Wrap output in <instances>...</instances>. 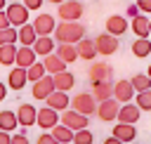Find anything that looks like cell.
Instances as JSON below:
<instances>
[{
  "label": "cell",
  "instance_id": "6da1fadb",
  "mask_svg": "<svg viewBox=\"0 0 151 144\" xmlns=\"http://www.w3.org/2000/svg\"><path fill=\"white\" fill-rule=\"evenodd\" d=\"M52 33L57 35V42H73L76 45L80 38H85V26L78 21H61L54 26Z\"/></svg>",
  "mask_w": 151,
  "mask_h": 144
},
{
  "label": "cell",
  "instance_id": "7a4b0ae2",
  "mask_svg": "<svg viewBox=\"0 0 151 144\" xmlns=\"http://www.w3.org/2000/svg\"><path fill=\"white\" fill-rule=\"evenodd\" d=\"M83 12H85V7H83V2H78V0H64V2H59V7H57V14H59L61 21H78V19L83 17Z\"/></svg>",
  "mask_w": 151,
  "mask_h": 144
},
{
  "label": "cell",
  "instance_id": "3957f363",
  "mask_svg": "<svg viewBox=\"0 0 151 144\" xmlns=\"http://www.w3.org/2000/svg\"><path fill=\"white\" fill-rule=\"evenodd\" d=\"M68 109H73V111H78L83 116H92L94 109H97V102H94V97L90 92H80L73 99H68Z\"/></svg>",
  "mask_w": 151,
  "mask_h": 144
},
{
  "label": "cell",
  "instance_id": "277c9868",
  "mask_svg": "<svg viewBox=\"0 0 151 144\" xmlns=\"http://www.w3.org/2000/svg\"><path fill=\"white\" fill-rule=\"evenodd\" d=\"M59 123L76 132V130L87 127L90 118H87V116H83V113H78V111H73V109H64V111H59Z\"/></svg>",
  "mask_w": 151,
  "mask_h": 144
},
{
  "label": "cell",
  "instance_id": "5b68a950",
  "mask_svg": "<svg viewBox=\"0 0 151 144\" xmlns=\"http://www.w3.org/2000/svg\"><path fill=\"white\" fill-rule=\"evenodd\" d=\"M87 76H90V83L92 85L94 83H109V80H113V66L109 61H94L90 66Z\"/></svg>",
  "mask_w": 151,
  "mask_h": 144
},
{
  "label": "cell",
  "instance_id": "8992f818",
  "mask_svg": "<svg viewBox=\"0 0 151 144\" xmlns=\"http://www.w3.org/2000/svg\"><path fill=\"white\" fill-rule=\"evenodd\" d=\"M120 47V42H118V38L116 35H111V33H99L97 38H94V50H97V54H104V57H111L116 50Z\"/></svg>",
  "mask_w": 151,
  "mask_h": 144
},
{
  "label": "cell",
  "instance_id": "52a82bcc",
  "mask_svg": "<svg viewBox=\"0 0 151 144\" xmlns=\"http://www.w3.org/2000/svg\"><path fill=\"white\" fill-rule=\"evenodd\" d=\"M5 14H7V21H9V26H14V28H19L21 24H28V9H26L21 2L7 5Z\"/></svg>",
  "mask_w": 151,
  "mask_h": 144
},
{
  "label": "cell",
  "instance_id": "ba28073f",
  "mask_svg": "<svg viewBox=\"0 0 151 144\" xmlns=\"http://www.w3.org/2000/svg\"><path fill=\"white\" fill-rule=\"evenodd\" d=\"M132 97H134V90H132L130 80H116L113 83V99L118 104H127V102H132Z\"/></svg>",
  "mask_w": 151,
  "mask_h": 144
},
{
  "label": "cell",
  "instance_id": "9c48e42d",
  "mask_svg": "<svg viewBox=\"0 0 151 144\" xmlns=\"http://www.w3.org/2000/svg\"><path fill=\"white\" fill-rule=\"evenodd\" d=\"M118 106H120V104H118V102L111 97V99H104V102H99L94 111H97V116H99L101 120L111 123V120H116V116H118Z\"/></svg>",
  "mask_w": 151,
  "mask_h": 144
},
{
  "label": "cell",
  "instance_id": "30bf717a",
  "mask_svg": "<svg viewBox=\"0 0 151 144\" xmlns=\"http://www.w3.org/2000/svg\"><path fill=\"white\" fill-rule=\"evenodd\" d=\"M31 26H33L35 35H52V31H54L57 21H54V17H52V14H38V17H35V21H33Z\"/></svg>",
  "mask_w": 151,
  "mask_h": 144
},
{
  "label": "cell",
  "instance_id": "8fae6325",
  "mask_svg": "<svg viewBox=\"0 0 151 144\" xmlns=\"http://www.w3.org/2000/svg\"><path fill=\"white\" fill-rule=\"evenodd\" d=\"M68 99H71V97H68V92H61V90H52V92L45 97V104L59 113V111L68 109Z\"/></svg>",
  "mask_w": 151,
  "mask_h": 144
},
{
  "label": "cell",
  "instance_id": "7c38bea8",
  "mask_svg": "<svg viewBox=\"0 0 151 144\" xmlns=\"http://www.w3.org/2000/svg\"><path fill=\"white\" fill-rule=\"evenodd\" d=\"M139 116H142V111L134 106V104H120L118 106V116H116V120L118 123H130V125H134L137 120H139Z\"/></svg>",
  "mask_w": 151,
  "mask_h": 144
},
{
  "label": "cell",
  "instance_id": "4fadbf2b",
  "mask_svg": "<svg viewBox=\"0 0 151 144\" xmlns=\"http://www.w3.org/2000/svg\"><path fill=\"white\" fill-rule=\"evenodd\" d=\"M35 123H38V125H40L42 130H50V127H54V125L59 123V113H57L54 109L45 106V109L35 111Z\"/></svg>",
  "mask_w": 151,
  "mask_h": 144
},
{
  "label": "cell",
  "instance_id": "5bb4252c",
  "mask_svg": "<svg viewBox=\"0 0 151 144\" xmlns=\"http://www.w3.org/2000/svg\"><path fill=\"white\" fill-rule=\"evenodd\" d=\"M14 116H17V125L31 127V125L35 123V106H33V104H21Z\"/></svg>",
  "mask_w": 151,
  "mask_h": 144
},
{
  "label": "cell",
  "instance_id": "9a60e30c",
  "mask_svg": "<svg viewBox=\"0 0 151 144\" xmlns=\"http://www.w3.org/2000/svg\"><path fill=\"white\" fill-rule=\"evenodd\" d=\"M31 50L35 52V57H45V54L54 52V40H52V35H38V38L33 40Z\"/></svg>",
  "mask_w": 151,
  "mask_h": 144
},
{
  "label": "cell",
  "instance_id": "2e32d148",
  "mask_svg": "<svg viewBox=\"0 0 151 144\" xmlns=\"http://www.w3.org/2000/svg\"><path fill=\"white\" fill-rule=\"evenodd\" d=\"M76 52H78V57H80V59H85V61H92V59L97 57L94 40H92V38H80V40L76 42Z\"/></svg>",
  "mask_w": 151,
  "mask_h": 144
},
{
  "label": "cell",
  "instance_id": "e0dca14e",
  "mask_svg": "<svg viewBox=\"0 0 151 144\" xmlns=\"http://www.w3.org/2000/svg\"><path fill=\"white\" fill-rule=\"evenodd\" d=\"M35 59H38V57H35V52H33L28 45H19V47H17V54H14V64H17V66L28 68Z\"/></svg>",
  "mask_w": 151,
  "mask_h": 144
},
{
  "label": "cell",
  "instance_id": "ac0fdd59",
  "mask_svg": "<svg viewBox=\"0 0 151 144\" xmlns=\"http://www.w3.org/2000/svg\"><path fill=\"white\" fill-rule=\"evenodd\" d=\"M66 66H68V64H64L54 52H50V54L42 57V68H45L47 76H54V73H59V71H66Z\"/></svg>",
  "mask_w": 151,
  "mask_h": 144
},
{
  "label": "cell",
  "instance_id": "d6986e66",
  "mask_svg": "<svg viewBox=\"0 0 151 144\" xmlns=\"http://www.w3.org/2000/svg\"><path fill=\"white\" fill-rule=\"evenodd\" d=\"M52 90H54V83H52V76H47V73L33 83V97L35 99H45Z\"/></svg>",
  "mask_w": 151,
  "mask_h": 144
},
{
  "label": "cell",
  "instance_id": "ffe728a7",
  "mask_svg": "<svg viewBox=\"0 0 151 144\" xmlns=\"http://www.w3.org/2000/svg\"><path fill=\"white\" fill-rule=\"evenodd\" d=\"M113 137H116L118 142L127 144V142H132V139L137 137V127L130 125V123H116V127H113Z\"/></svg>",
  "mask_w": 151,
  "mask_h": 144
},
{
  "label": "cell",
  "instance_id": "44dd1931",
  "mask_svg": "<svg viewBox=\"0 0 151 144\" xmlns=\"http://www.w3.org/2000/svg\"><path fill=\"white\" fill-rule=\"evenodd\" d=\"M52 83H54V90H61V92H68L73 85H76V76L68 73V71H59L52 76Z\"/></svg>",
  "mask_w": 151,
  "mask_h": 144
},
{
  "label": "cell",
  "instance_id": "7402d4cb",
  "mask_svg": "<svg viewBox=\"0 0 151 144\" xmlns=\"http://www.w3.org/2000/svg\"><path fill=\"white\" fill-rule=\"evenodd\" d=\"M127 31V21H125V17H120V14H113V17H109L106 19V33H111V35H123Z\"/></svg>",
  "mask_w": 151,
  "mask_h": 144
},
{
  "label": "cell",
  "instance_id": "603a6c76",
  "mask_svg": "<svg viewBox=\"0 0 151 144\" xmlns=\"http://www.w3.org/2000/svg\"><path fill=\"white\" fill-rule=\"evenodd\" d=\"M26 83H28V80H26V68L14 66V68L9 71V76H7V87H12V90H17V92H19Z\"/></svg>",
  "mask_w": 151,
  "mask_h": 144
},
{
  "label": "cell",
  "instance_id": "cb8c5ba5",
  "mask_svg": "<svg viewBox=\"0 0 151 144\" xmlns=\"http://www.w3.org/2000/svg\"><path fill=\"white\" fill-rule=\"evenodd\" d=\"M132 31H134L137 38H149V33H151V21H149V17H146V14H137V17L132 19Z\"/></svg>",
  "mask_w": 151,
  "mask_h": 144
},
{
  "label": "cell",
  "instance_id": "d4e9b609",
  "mask_svg": "<svg viewBox=\"0 0 151 144\" xmlns=\"http://www.w3.org/2000/svg\"><path fill=\"white\" fill-rule=\"evenodd\" d=\"M54 54H57L64 64H71V61L78 59V52H76V45H73V42H59Z\"/></svg>",
  "mask_w": 151,
  "mask_h": 144
},
{
  "label": "cell",
  "instance_id": "484cf974",
  "mask_svg": "<svg viewBox=\"0 0 151 144\" xmlns=\"http://www.w3.org/2000/svg\"><path fill=\"white\" fill-rule=\"evenodd\" d=\"M92 87H94V92H92L94 102H104V99L113 97V80H109V83H94Z\"/></svg>",
  "mask_w": 151,
  "mask_h": 144
},
{
  "label": "cell",
  "instance_id": "4316f807",
  "mask_svg": "<svg viewBox=\"0 0 151 144\" xmlns=\"http://www.w3.org/2000/svg\"><path fill=\"white\" fill-rule=\"evenodd\" d=\"M54 139H57V144H66V142H71L73 139V130H68L66 125H61V123H57L54 127H50L47 130Z\"/></svg>",
  "mask_w": 151,
  "mask_h": 144
},
{
  "label": "cell",
  "instance_id": "83f0119b",
  "mask_svg": "<svg viewBox=\"0 0 151 144\" xmlns=\"http://www.w3.org/2000/svg\"><path fill=\"white\" fill-rule=\"evenodd\" d=\"M38 35H35V31H33V26L31 24H21L19 28H17V40L21 42V45H33V40H35Z\"/></svg>",
  "mask_w": 151,
  "mask_h": 144
},
{
  "label": "cell",
  "instance_id": "f1b7e54d",
  "mask_svg": "<svg viewBox=\"0 0 151 144\" xmlns=\"http://www.w3.org/2000/svg\"><path fill=\"white\" fill-rule=\"evenodd\" d=\"M132 54L139 57V59H146V57L151 54V40H149V38H137V40L132 42Z\"/></svg>",
  "mask_w": 151,
  "mask_h": 144
},
{
  "label": "cell",
  "instance_id": "f546056e",
  "mask_svg": "<svg viewBox=\"0 0 151 144\" xmlns=\"http://www.w3.org/2000/svg\"><path fill=\"white\" fill-rule=\"evenodd\" d=\"M134 106L139 111H151V90H142V92H134Z\"/></svg>",
  "mask_w": 151,
  "mask_h": 144
},
{
  "label": "cell",
  "instance_id": "4dcf8cb0",
  "mask_svg": "<svg viewBox=\"0 0 151 144\" xmlns=\"http://www.w3.org/2000/svg\"><path fill=\"white\" fill-rule=\"evenodd\" d=\"M14 54H17V45H14V42L0 45V64H2V66H12V64H14Z\"/></svg>",
  "mask_w": 151,
  "mask_h": 144
},
{
  "label": "cell",
  "instance_id": "1f68e13d",
  "mask_svg": "<svg viewBox=\"0 0 151 144\" xmlns=\"http://www.w3.org/2000/svg\"><path fill=\"white\" fill-rule=\"evenodd\" d=\"M17 127V116L14 111H0V130L2 132H12Z\"/></svg>",
  "mask_w": 151,
  "mask_h": 144
},
{
  "label": "cell",
  "instance_id": "d6a6232c",
  "mask_svg": "<svg viewBox=\"0 0 151 144\" xmlns=\"http://www.w3.org/2000/svg\"><path fill=\"white\" fill-rule=\"evenodd\" d=\"M45 76V68H42V61H33L28 68H26V80H31V83H35L38 78H42Z\"/></svg>",
  "mask_w": 151,
  "mask_h": 144
},
{
  "label": "cell",
  "instance_id": "836d02e7",
  "mask_svg": "<svg viewBox=\"0 0 151 144\" xmlns=\"http://www.w3.org/2000/svg\"><path fill=\"white\" fill-rule=\"evenodd\" d=\"M130 83H132V90H134V92H142V90H151V78H149L146 73H137V76H134Z\"/></svg>",
  "mask_w": 151,
  "mask_h": 144
},
{
  "label": "cell",
  "instance_id": "e575fe53",
  "mask_svg": "<svg viewBox=\"0 0 151 144\" xmlns=\"http://www.w3.org/2000/svg\"><path fill=\"white\" fill-rule=\"evenodd\" d=\"M73 144H92L94 142V135L87 130V127H83V130H76L73 132V139H71Z\"/></svg>",
  "mask_w": 151,
  "mask_h": 144
},
{
  "label": "cell",
  "instance_id": "d590c367",
  "mask_svg": "<svg viewBox=\"0 0 151 144\" xmlns=\"http://www.w3.org/2000/svg\"><path fill=\"white\" fill-rule=\"evenodd\" d=\"M9 42H17V28L14 26L0 28V45H9Z\"/></svg>",
  "mask_w": 151,
  "mask_h": 144
},
{
  "label": "cell",
  "instance_id": "8d00e7d4",
  "mask_svg": "<svg viewBox=\"0 0 151 144\" xmlns=\"http://www.w3.org/2000/svg\"><path fill=\"white\" fill-rule=\"evenodd\" d=\"M42 2H45V0H21V5H24L28 12H31V9H35V12H38V9L42 7Z\"/></svg>",
  "mask_w": 151,
  "mask_h": 144
},
{
  "label": "cell",
  "instance_id": "74e56055",
  "mask_svg": "<svg viewBox=\"0 0 151 144\" xmlns=\"http://www.w3.org/2000/svg\"><path fill=\"white\" fill-rule=\"evenodd\" d=\"M38 144H57V139H54V137L45 130L42 135H38Z\"/></svg>",
  "mask_w": 151,
  "mask_h": 144
},
{
  "label": "cell",
  "instance_id": "f35d334b",
  "mask_svg": "<svg viewBox=\"0 0 151 144\" xmlns=\"http://www.w3.org/2000/svg\"><path fill=\"white\" fill-rule=\"evenodd\" d=\"M9 144H28V137L26 135H9Z\"/></svg>",
  "mask_w": 151,
  "mask_h": 144
},
{
  "label": "cell",
  "instance_id": "ab89813d",
  "mask_svg": "<svg viewBox=\"0 0 151 144\" xmlns=\"http://www.w3.org/2000/svg\"><path fill=\"white\" fill-rule=\"evenodd\" d=\"M137 9L144 12V14H149L151 12V0H137Z\"/></svg>",
  "mask_w": 151,
  "mask_h": 144
},
{
  "label": "cell",
  "instance_id": "60d3db41",
  "mask_svg": "<svg viewBox=\"0 0 151 144\" xmlns=\"http://www.w3.org/2000/svg\"><path fill=\"white\" fill-rule=\"evenodd\" d=\"M125 14H127L130 19H134V17H137V14H142V12L137 9V5H127V9H125Z\"/></svg>",
  "mask_w": 151,
  "mask_h": 144
},
{
  "label": "cell",
  "instance_id": "b9f144b4",
  "mask_svg": "<svg viewBox=\"0 0 151 144\" xmlns=\"http://www.w3.org/2000/svg\"><path fill=\"white\" fill-rule=\"evenodd\" d=\"M9 26V21H7V14H5V9L0 12V28H7Z\"/></svg>",
  "mask_w": 151,
  "mask_h": 144
},
{
  "label": "cell",
  "instance_id": "7bdbcfd3",
  "mask_svg": "<svg viewBox=\"0 0 151 144\" xmlns=\"http://www.w3.org/2000/svg\"><path fill=\"white\" fill-rule=\"evenodd\" d=\"M0 144H9V132H2L0 130Z\"/></svg>",
  "mask_w": 151,
  "mask_h": 144
},
{
  "label": "cell",
  "instance_id": "ee69618b",
  "mask_svg": "<svg viewBox=\"0 0 151 144\" xmlns=\"http://www.w3.org/2000/svg\"><path fill=\"white\" fill-rule=\"evenodd\" d=\"M104 144H123V142H118V139L111 135V137H106V139H104Z\"/></svg>",
  "mask_w": 151,
  "mask_h": 144
},
{
  "label": "cell",
  "instance_id": "f6af8a7d",
  "mask_svg": "<svg viewBox=\"0 0 151 144\" xmlns=\"http://www.w3.org/2000/svg\"><path fill=\"white\" fill-rule=\"evenodd\" d=\"M5 94H7V85H5V83H0V102L5 99Z\"/></svg>",
  "mask_w": 151,
  "mask_h": 144
},
{
  "label": "cell",
  "instance_id": "bcb514c9",
  "mask_svg": "<svg viewBox=\"0 0 151 144\" xmlns=\"http://www.w3.org/2000/svg\"><path fill=\"white\" fill-rule=\"evenodd\" d=\"M5 2H7V0H0V12L5 9Z\"/></svg>",
  "mask_w": 151,
  "mask_h": 144
},
{
  "label": "cell",
  "instance_id": "7dc6e473",
  "mask_svg": "<svg viewBox=\"0 0 151 144\" xmlns=\"http://www.w3.org/2000/svg\"><path fill=\"white\" fill-rule=\"evenodd\" d=\"M50 2H54V5H59V2H64V0H50Z\"/></svg>",
  "mask_w": 151,
  "mask_h": 144
},
{
  "label": "cell",
  "instance_id": "c3c4849f",
  "mask_svg": "<svg viewBox=\"0 0 151 144\" xmlns=\"http://www.w3.org/2000/svg\"><path fill=\"white\" fill-rule=\"evenodd\" d=\"M127 144H139V142H134V139H132V142H127Z\"/></svg>",
  "mask_w": 151,
  "mask_h": 144
},
{
  "label": "cell",
  "instance_id": "681fc988",
  "mask_svg": "<svg viewBox=\"0 0 151 144\" xmlns=\"http://www.w3.org/2000/svg\"><path fill=\"white\" fill-rule=\"evenodd\" d=\"M66 144H73V142H66Z\"/></svg>",
  "mask_w": 151,
  "mask_h": 144
},
{
  "label": "cell",
  "instance_id": "f907efd6",
  "mask_svg": "<svg viewBox=\"0 0 151 144\" xmlns=\"http://www.w3.org/2000/svg\"><path fill=\"white\" fill-rule=\"evenodd\" d=\"M14 2H21V0H14Z\"/></svg>",
  "mask_w": 151,
  "mask_h": 144
}]
</instances>
